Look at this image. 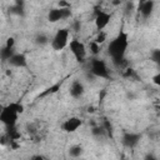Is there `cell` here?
<instances>
[{"instance_id":"obj_7","label":"cell","mask_w":160,"mask_h":160,"mask_svg":"<svg viewBox=\"0 0 160 160\" xmlns=\"http://www.w3.org/2000/svg\"><path fill=\"white\" fill-rule=\"evenodd\" d=\"M111 20V14L104 10H96L95 14V26L98 30H104Z\"/></svg>"},{"instance_id":"obj_18","label":"cell","mask_w":160,"mask_h":160,"mask_svg":"<svg viewBox=\"0 0 160 160\" xmlns=\"http://www.w3.org/2000/svg\"><path fill=\"white\" fill-rule=\"evenodd\" d=\"M150 58H151V60L155 62V64H160V50L159 49H154L152 51H151V54H150Z\"/></svg>"},{"instance_id":"obj_15","label":"cell","mask_w":160,"mask_h":160,"mask_svg":"<svg viewBox=\"0 0 160 160\" xmlns=\"http://www.w3.org/2000/svg\"><path fill=\"white\" fill-rule=\"evenodd\" d=\"M68 152H69V155L71 158H79L84 152V150H82V146L81 145H72V146L69 148V151Z\"/></svg>"},{"instance_id":"obj_3","label":"cell","mask_w":160,"mask_h":160,"mask_svg":"<svg viewBox=\"0 0 160 160\" xmlns=\"http://www.w3.org/2000/svg\"><path fill=\"white\" fill-rule=\"evenodd\" d=\"M90 72L95 78H100V79H109L110 78V72H109L106 62L102 59H99V58L91 59V61H90Z\"/></svg>"},{"instance_id":"obj_23","label":"cell","mask_w":160,"mask_h":160,"mask_svg":"<svg viewBox=\"0 0 160 160\" xmlns=\"http://www.w3.org/2000/svg\"><path fill=\"white\" fill-rule=\"evenodd\" d=\"M79 30H80V22L76 21V22H75V31H79Z\"/></svg>"},{"instance_id":"obj_24","label":"cell","mask_w":160,"mask_h":160,"mask_svg":"<svg viewBox=\"0 0 160 160\" xmlns=\"http://www.w3.org/2000/svg\"><path fill=\"white\" fill-rule=\"evenodd\" d=\"M2 108H4V105H0V112H1V110H2Z\"/></svg>"},{"instance_id":"obj_5","label":"cell","mask_w":160,"mask_h":160,"mask_svg":"<svg viewBox=\"0 0 160 160\" xmlns=\"http://www.w3.org/2000/svg\"><path fill=\"white\" fill-rule=\"evenodd\" d=\"M69 46H70V51L72 52L75 60L78 62H84L85 59H86V48H85V45L80 40L72 39L70 41Z\"/></svg>"},{"instance_id":"obj_19","label":"cell","mask_w":160,"mask_h":160,"mask_svg":"<svg viewBox=\"0 0 160 160\" xmlns=\"http://www.w3.org/2000/svg\"><path fill=\"white\" fill-rule=\"evenodd\" d=\"M105 40H106V32L102 31V30H99V32H98V35H96V38H95L94 41L100 45V44H102Z\"/></svg>"},{"instance_id":"obj_22","label":"cell","mask_w":160,"mask_h":160,"mask_svg":"<svg viewBox=\"0 0 160 160\" xmlns=\"http://www.w3.org/2000/svg\"><path fill=\"white\" fill-rule=\"evenodd\" d=\"M152 82L155 85H160V74H156L154 78H152Z\"/></svg>"},{"instance_id":"obj_12","label":"cell","mask_w":160,"mask_h":160,"mask_svg":"<svg viewBox=\"0 0 160 160\" xmlns=\"http://www.w3.org/2000/svg\"><path fill=\"white\" fill-rule=\"evenodd\" d=\"M155 8V1L154 0H145L141 4H139V12L141 14V16L144 19H148L152 15Z\"/></svg>"},{"instance_id":"obj_2","label":"cell","mask_w":160,"mask_h":160,"mask_svg":"<svg viewBox=\"0 0 160 160\" xmlns=\"http://www.w3.org/2000/svg\"><path fill=\"white\" fill-rule=\"evenodd\" d=\"M24 112V105L21 102H10L5 105L0 112V122L5 125V128H14L16 125L18 118Z\"/></svg>"},{"instance_id":"obj_10","label":"cell","mask_w":160,"mask_h":160,"mask_svg":"<svg viewBox=\"0 0 160 160\" xmlns=\"http://www.w3.org/2000/svg\"><path fill=\"white\" fill-rule=\"evenodd\" d=\"M141 139V134L139 132H124L122 135V145L128 149H134Z\"/></svg>"},{"instance_id":"obj_9","label":"cell","mask_w":160,"mask_h":160,"mask_svg":"<svg viewBox=\"0 0 160 160\" xmlns=\"http://www.w3.org/2000/svg\"><path fill=\"white\" fill-rule=\"evenodd\" d=\"M82 125V120L78 116H71L69 119H66L62 124H61V129L65 132H75L80 126Z\"/></svg>"},{"instance_id":"obj_21","label":"cell","mask_w":160,"mask_h":160,"mask_svg":"<svg viewBox=\"0 0 160 160\" xmlns=\"http://www.w3.org/2000/svg\"><path fill=\"white\" fill-rule=\"evenodd\" d=\"M132 10H134V2L132 1H128L126 6H125V12L130 14V12H132Z\"/></svg>"},{"instance_id":"obj_14","label":"cell","mask_w":160,"mask_h":160,"mask_svg":"<svg viewBox=\"0 0 160 160\" xmlns=\"http://www.w3.org/2000/svg\"><path fill=\"white\" fill-rule=\"evenodd\" d=\"M9 12L12 14V15L24 16L25 15V4H24V0H16L15 4L9 8Z\"/></svg>"},{"instance_id":"obj_17","label":"cell","mask_w":160,"mask_h":160,"mask_svg":"<svg viewBox=\"0 0 160 160\" xmlns=\"http://www.w3.org/2000/svg\"><path fill=\"white\" fill-rule=\"evenodd\" d=\"M102 128H104V130H105V132H106L108 136H112V125H111V122L108 119H104Z\"/></svg>"},{"instance_id":"obj_11","label":"cell","mask_w":160,"mask_h":160,"mask_svg":"<svg viewBox=\"0 0 160 160\" xmlns=\"http://www.w3.org/2000/svg\"><path fill=\"white\" fill-rule=\"evenodd\" d=\"M85 92V88H84V84L80 81V80H74L69 88V94L71 98L74 99H79L84 95Z\"/></svg>"},{"instance_id":"obj_13","label":"cell","mask_w":160,"mask_h":160,"mask_svg":"<svg viewBox=\"0 0 160 160\" xmlns=\"http://www.w3.org/2000/svg\"><path fill=\"white\" fill-rule=\"evenodd\" d=\"M8 62L14 66V68H26L28 66V59L24 54H20V52H15L9 60Z\"/></svg>"},{"instance_id":"obj_8","label":"cell","mask_w":160,"mask_h":160,"mask_svg":"<svg viewBox=\"0 0 160 160\" xmlns=\"http://www.w3.org/2000/svg\"><path fill=\"white\" fill-rule=\"evenodd\" d=\"M14 46H15V39L14 38H8L5 45L0 49V60L1 61H8L15 54Z\"/></svg>"},{"instance_id":"obj_16","label":"cell","mask_w":160,"mask_h":160,"mask_svg":"<svg viewBox=\"0 0 160 160\" xmlns=\"http://www.w3.org/2000/svg\"><path fill=\"white\" fill-rule=\"evenodd\" d=\"M49 41H50V39L48 38V35H46V34H42V32L38 34V35H36V38H35V42H36L38 45H40V46L46 45Z\"/></svg>"},{"instance_id":"obj_25","label":"cell","mask_w":160,"mask_h":160,"mask_svg":"<svg viewBox=\"0 0 160 160\" xmlns=\"http://www.w3.org/2000/svg\"><path fill=\"white\" fill-rule=\"evenodd\" d=\"M142 1H145V0H139V4H141Z\"/></svg>"},{"instance_id":"obj_4","label":"cell","mask_w":160,"mask_h":160,"mask_svg":"<svg viewBox=\"0 0 160 160\" xmlns=\"http://www.w3.org/2000/svg\"><path fill=\"white\" fill-rule=\"evenodd\" d=\"M51 48L55 51H60L62 50L68 44H69V30L68 29H59L55 35L52 36V39L50 40Z\"/></svg>"},{"instance_id":"obj_20","label":"cell","mask_w":160,"mask_h":160,"mask_svg":"<svg viewBox=\"0 0 160 160\" xmlns=\"http://www.w3.org/2000/svg\"><path fill=\"white\" fill-rule=\"evenodd\" d=\"M90 50H91V52H92L94 55H98L99 51H100V45H99L98 42H95V41H91V44H90Z\"/></svg>"},{"instance_id":"obj_6","label":"cell","mask_w":160,"mask_h":160,"mask_svg":"<svg viewBox=\"0 0 160 160\" xmlns=\"http://www.w3.org/2000/svg\"><path fill=\"white\" fill-rule=\"evenodd\" d=\"M71 16V10L69 6L65 8H54L48 12V20L50 22H58L60 20H65Z\"/></svg>"},{"instance_id":"obj_1","label":"cell","mask_w":160,"mask_h":160,"mask_svg":"<svg viewBox=\"0 0 160 160\" xmlns=\"http://www.w3.org/2000/svg\"><path fill=\"white\" fill-rule=\"evenodd\" d=\"M128 46H129V36L128 32H125L124 30H120L116 38H114L108 45V54L116 66H120L125 61V54Z\"/></svg>"}]
</instances>
